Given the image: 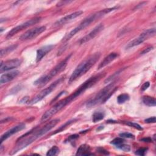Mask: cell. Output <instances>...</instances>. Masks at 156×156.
<instances>
[{
  "mask_svg": "<svg viewBox=\"0 0 156 156\" xmlns=\"http://www.w3.org/2000/svg\"><path fill=\"white\" fill-rule=\"evenodd\" d=\"M116 147L119 149H120L121 150L124 151V152H129L131 149L130 146L128 144H126L124 143H122L118 146H116Z\"/></svg>",
  "mask_w": 156,
  "mask_h": 156,
  "instance_id": "cell-27",
  "label": "cell"
},
{
  "mask_svg": "<svg viewBox=\"0 0 156 156\" xmlns=\"http://www.w3.org/2000/svg\"><path fill=\"white\" fill-rule=\"evenodd\" d=\"M17 45H12L8 47H6L5 48H3L1 50V57H3L5 56L8 55L14 50H15L17 48Z\"/></svg>",
  "mask_w": 156,
  "mask_h": 156,
  "instance_id": "cell-20",
  "label": "cell"
},
{
  "mask_svg": "<svg viewBox=\"0 0 156 156\" xmlns=\"http://www.w3.org/2000/svg\"><path fill=\"white\" fill-rule=\"evenodd\" d=\"M105 116L104 112L102 111H97L95 112L92 116V120L94 123H96L98 121H99L104 119Z\"/></svg>",
  "mask_w": 156,
  "mask_h": 156,
  "instance_id": "cell-21",
  "label": "cell"
},
{
  "mask_svg": "<svg viewBox=\"0 0 156 156\" xmlns=\"http://www.w3.org/2000/svg\"><path fill=\"white\" fill-rule=\"evenodd\" d=\"M104 26L103 24H99V25L96 26L90 33H88L87 35H86L85 37H84L79 40V44L82 45L93 39L96 36H98V34H99L104 29Z\"/></svg>",
  "mask_w": 156,
  "mask_h": 156,
  "instance_id": "cell-12",
  "label": "cell"
},
{
  "mask_svg": "<svg viewBox=\"0 0 156 156\" xmlns=\"http://www.w3.org/2000/svg\"><path fill=\"white\" fill-rule=\"evenodd\" d=\"M76 155H94L93 153H90V147L87 144H82L78 148L77 152L76 154Z\"/></svg>",
  "mask_w": 156,
  "mask_h": 156,
  "instance_id": "cell-18",
  "label": "cell"
},
{
  "mask_svg": "<svg viewBox=\"0 0 156 156\" xmlns=\"http://www.w3.org/2000/svg\"><path fill=\"white\" fill-rule=\"evenodd\" d=\"M124 143V140L121 137V138L118 137V138H116L114 140H113L111 142V144L115 145V146H118Z\"/></svg>",
  "mask_w": 156,
  "mask_h": 156,
  "instance_id": "cell-28",
  "label": "cell"
},
{
  "mask_svg": "<svg viewBox=\"0 0 156 156\" xmlns=\"http://www.w3.org/2000/svg\"><path fill=\"white\" fill-rule=\"evenodd\" d=\"M71 2H68V1H66V2H59L58 4H57V6H63L64 5L65 3H71Z\"/></svg>",
  "mask_w": 156,
  "mask_h": 156,
  "instance_id": "cell-37",
  "label": "cell"
},
{
  "mask_svg": "<svg viewBox=\"0 0 156 156\" xmlns=\"http://www.w3.org/2000/svg\"><path fill=\"white\" fill-rule=\"evenodd\" d=\"M40 20H41V18H40V17L34 18V19H31V20L26 22L25 23H23L14 28L8 33V34L6 36V39H10V38L14 36H15L16 34H17V33H19V32L23 31V29H26L27 28H28L31 26L37 24V23H39L40 21Z\"/></svg>",
  "mask_w": 156,
  "mask_h": 156,
  "instance_id": "cell-9",
  "label": "cell"
},
{
  "mask_svg": "<svg viewBox=\"0 0 156 156\" xmlns=\"http://www.w3.org/2000/svg\"><path fill=\"white\" fill-rule=\"evenodd\" d=\"M130 99V97L128 94L127 93H123L120 95L117 98V102L118 104H123L125 102L129 101Z\"/></svg>",
  "mask_w": 156,
  "mask_h": 156,
  "instance_id": "cell-22",
  "label": "cell"
},
{
  "mask_svg": "<svg viewBox=\"0 0 156 156\" xmlns=\"http://www.w3.org/2000/svg\"><path fill=\"white\" fill-rule=\"evenodd\" d=\"M144 122L146 123H155V117L152 116V117L149 118L147 119H146L144 120Z\"/></svg>",
  "mask_w": 156,
  "mask_h": 156,
  "instance_id": "cell-31",
  "label": "cell"
},
{
  "mask_svg": "<svg viewBox=\"0 0 156 156\" xmlns=\"http://www.w3.org/2000/svg\"><path fill=\"white\" fill-rule=\"evenodd\" d=\"M82 14H83V12L82 11H76L72 14H70L69 15H67V16L64 17L63 18L59 19V20H57L54 24V26H61L64 25L70 22L71 21L73 20L76 18L81 16Z\"/></svg>",
  "mask_w": 156,
  "mask_h": 156,
  "instance_id": "cell-13",
  "label": "cell"
},
{
  "mask_svg": "<svg viewBox=\"0 0 156 156\" xmlns=\"http://www.w3.org/2000/svg\"><path fill=\"white\" fill-rule=\"evenodd\" d=\"M19 74L20 71L17 70L5 73L1 76V78H0V83H1V84L8 83L16 78Z\"/></svg>",
  "mask_w": 156,
  "mask_h": 156,
  "instance_id": "cell-16",
  "label": "cell"
},
{
  "mask_svg": "<svg viewBox=\"0 0 156 156\" xmlns=\"http://www.w3.org/2000/svg\"><path fill=\"white\" fill-rule=\"evenodd\" d=\"M54 47V45H49L44 46L37 51L36 62H40L48 53H50Z\"/></svg>",
  "mask_w": 156,
  "mask_h": 156,
  "instance_id": "cell-15",
  "label": "cell"
},
{
  "mask_svg": "<svg viewBox=\"0 0 156 156\" xmlns=\"http://www.w3.org/2000/svg\"><path fill=\"white\" fill-rule=\"evenodd\" d=\"M147 148L146 147H142V148H140L138 150L136 151V152H135V154L136 155H140V156H144L145 155L146 152H147Z\"/></svg>",
  "mask_w": 156,
  "mask_h": 156,
  "instance_id": "cell-29",
  "label": "cell"
},
{
  "mask_svg": "<svg viewBox=\"0 0 156 156\" xmlns=\"http://www.w3.org/2000/svg\"><path fill=\"white\" fill-rule=\"evenodd\" d=\"M22 62V61L19 59H13L5 62H2L1 66H0V71L2 73L16 68L21 65Z\"/></svg>",
  "mask_w": 156,
  "mask_h": 156,
  "instance_id": "cell-11",
  "label": "cell"
},
{
  "mask_svg": "<svg viewBox=\"0 0 156 156\" xmlns=\"http://www.w3.org/2000/svg\"><path fill=\"white\" fill-rule=\"evenodd\" d=\"M142 101H143V104L148 107L155 106V105H156L155 99L153 97H151L149 96H145L143 97Z\"/></svg>",
  "mask_w": 156,
  "mask_h": 156,
  "instance_id": "cell-19",
  "label": "cell"
},
{
  "mask_svg": "<svg viewBox=\"0 0 156 156\" xmlns=\"http://www.w3.org/2000/svg\"><path fill=\"white\" fill-rule=\"evenodd\" d=\"M65 76H62L59 78L57 80L52 83L49 87L42 90L38 95H37L34 98H33L29 102V104L33 105L43 99L47 96L50 95L59 84H61L65 80Z\"/></svg>",
  "mask_w": 156,
  "mask_h": 156,
  "instance_id": "cell-7",
  "label": "cell"
},
{
  "mask_svg": "<svg viewBox=\"0 0 156 156\" xmlns=\"http://www.w3.org/2000/svg\"><path fill=\"white\" fill-rule=\"evenodd\" d=\"M152 49H153L152 47H149V48H146V49H144V50L141 53V54L143 55V54H147V53H149L150 51H151Z\"/></svg>",
  "mask_w": 156,
  "mask_h": 156,
  "instance_id": "cell-35",
  "label": "cell"
},
{
  "mask_svg": "<svg viewBox=\"0 0 156 156\" xmlns=\"http://www.w3.org/2000/svg\"><path fill=\"white\" fill-rule=\"evenodd\" d=\"M119 56L118 53H112L109 54L107 56H106L104 60L99 64L98 69L100 70L101 68H103L104 67H106L109 64H110L112 62H113L114 60H115Z\"/></svg>",
  "mask_w": 156,
  "mask_h": 156,
  "instance_id": "cell-17",
  "label": "cell"
},
{
  "mask_svg": "<svg viewBox=\"0 0 156 156\" xmlns=\"http://www.w3.org/2000/svg\"><path fill=\"white\" fill-rule=\"evenodd\" d=\"M140 141H143V142H146V143H151L152 141V139L150 137H145L140 140Z\"/></svg>",
  "mask_w": 156,
  "mask_h": 156,
  "instance_id": "cell-36",
  "label": "cell"
},
{
  "mask_svg": "<svg viewBox=\"0 0 156 156\" xmlns=\"http://www.w3.org/2000/svg\"><path fill=\"white\" fill-rule=\"evenodd\" d=\"M76 121H77L76 119H73V120H70V121L66 122L64 125H62V126H61L57 130H56L55 132L53 133V134H56V133H58V132H60L62 131L63 130H65L67 127H68L70 125H71V124H73V123H75V122Z\"/></svg>",
  "mask_w": 156,
  "mask_h": 156,
  "instance_id": "cell-23",
  "label": "cell"
},
{
  "mask_svg": "<svg viewBox=\"0 0 156 156\" xmlns=\"http://www.w3.org/2000/svg\"><path fill=\"white\" fill-rule=\"evenodd\" d=\"M149 85H150V84H149V82H146L145 83H144V84H143V85L141 86V91H144V90H146L149 87Z\"/></svg>",
  "mask_w": 156,
  "mask_h": 156,
  "instance_id": "cell-32",
  "label": "cell"
},
{
  "mask_svg": "<svg viewBox=\"0 0 156 156\" xmlns=\"http://www.w3.org/2000/svg\"><path fill=\"white\" fill-rule=\"evenodd\" d=\"M28 98L29 97H24L22 99V101H21V102H27V101L28 100Z\"/></svg>",
  "mask_w": 156,
  "mask_h": 156,
  "instance_id": "cell-38",
  "label": "cell"
},
{
  "mask_svg": "<svg viewBox=\"0 0 156 156\" xmlns=\"http://www.w3.org/2000/svg\"><path fill=\"white\" fill-rule=\"evenodd\" d=\"M79 137V135H76V134H75V135H71L69 137V138H68V140L70 141H72L76 139H77Z\"/></svg>",
  "mask_w": 156,
  "mask_h": 156,
  "instance_id": "cell-34",
  "label": "cell"
},
{
  "mask_svg": "<svg viewBox=\"0 0 156 156\" xmlns=\"http://www.w3.org/2000/svg\"><path fill=\"white\" fill-rule=\"evenodd\" d=\"M104 74H99L98 75L93 76L87 80L84 84H82L74 93L68 96V97L59 101L56 104H54L51 108L48 109L45 113L42 115L41 121H45L50 118L53 115H56L64 108H65L67 105L70 104L72 101H75L78 97L84 93L85 91L90 88L91 87L96 84L102 77L104 76Z\"/></svg>",
  "mask_w": 156,
  "mask_h": 156,
  "instance_id": "cell-1",
  "label": "cell"
},
{
  "mask_svg": "<svg viewBox=\"0 0 156 156\" xmlns=\"http://www.w3.org/2000/svg\"><path fill=\"white\" fill-rule=\"evenodd\" d=\"M25 124L23 123H21L19 124L14 127H13L12 128H11V129L8 130L7 132H6L3 135H2L1 137V139H0V141H1V143L2 144V143L5 141L6 140H7L8 138H9V137H11L12 135H13L14 134L17 133L18 132L22 130L23 129H24L25 128Z\"/></svg>",
  "mask_w": 156,
  "mask_h": 156,
  "instance_id": "cell-14",
  "label": "cell"
},
{
  "mask_svg": "<svg viewBox=\"0 0 156 156\" xmlns=\"http://www.w3.org/2000/svg\"><path fill=\"white\" fill-rule=\"evenodd\" d=\"M120 137L121 138H134V135L128 132H124V133H121L119 134Z\"/></svg>",
  "mask_w": 156,
  "mask_h": 156,
  "instance_id": "cell-30",
  "label": "cell"
},
{
  "mask_svg": "<svg viewBox=\"0 0 156 156\" xmlns=\"http://www.w3.org/2000/svg\"><path fill=\"white\" fill-rule=\"evenodd\" d=\"M117 8H109V9H105L103 10H101L99 12L93 13L87 17H86L80 24L78 26L73 29L71 31H70L67 35H66L63 39L62 40V42L65 43L68 42L71 38H72L73 36H75L77 33L80 32L81 31L84 29L87 26H88L91 23L93 22L101 19L104 16H105L106 14L111 12L112 11L116 9Z\"/></svg>",
  "mask_w": 156,
  "mask_h": 156,
  "instance_id": "cell-3",
  "label": "cell"
},
{
  "mask_svg": "<svg viewBox=\"0 0 156 156\" xmlns=\"http://www.w3.org/2000/svg\"><path fill=\"white\" fill-rule=\"evenodd\" d=\"M123 70H122V69H121V70H120L119 71H116V73H115L114 74H113L112 75H111L110 76H109L107 79H106V81H105V83H109V82H111L112 81H113V80L115 79V78H116L120 74V73L123 71Z\"/></svg>",
  "mask_w": 156,
  "mask_h": 156,
  "instance_id": "cell-26",
  "label": "cell"
},
{
  "mask_svg": "<svg viewBox=\"0 0 156 156\" xmlns=\"http://www.w3.org/2000/svg\"><path fill=\"white\" fill-rule=\"evenodd\" d=\"M115 82L112 81L104 88L101 89L93 98L90 99L86 104V106L88 108H91L99 102L104 103L106 102L112 95L115 92L117 88H114Z\"/></svg>",
  "mask_w": 156,
  "mask_h": 156,
  "instance_id": "cell-5",
  "label": "cell"
},
{
  "mask_svg": "<svg viewBox=\"0 0 156 156\" xmlns=\"http://www.w3.org/2000/svg\"><path fill=\"white\" fill-rule=\"evenodd\" d=\"M71 56V54L69 55L64 61L58 64L51 71H50V72L48 74L45 75L39 78L38 79H37L34 82V85L38 87H42L48 84V82H50L53 78L56 76L57 75L62 72L65 69L66 67L67 66L68 62L70 60Z\"/></svg>",
  "mask_w": 156,
  "mask_h": 156,
  "instance_id": "cell-6",
  "label": "cell"
},
{
  "mask_svg": "<svg viewBox=\"0 0 156 156\" xmlns=\"http://www.w3.org/2000/svg\"><path fill=\"white\" fill-rule=\"evenodd\" d=\"M155 34V28H151L149 29L143 33H142L139 37L137 38L133 39L131 42H130L129 43L127 44L126 46V49H130L133 47H135L136 46H138L142 43H143L145 40H146L147 39L152 37L154 36Z\"/></svg>",
  "mask_w": 156,
  "mask_h": 156,
  "instance_id": "cell-8",
  "label": "cell"
},
{
  "mask_svg": "<svg viewBox=\"0 0 156 156\" xmlns=\"http://www.w3.org/2000/svg\"><path fill=\"white\" fill-rule=\"evenodd\" d=\"M60 121L59 119H54L47 124H46L42 127L38 129L37 127L34 129L33 130L25 133L17 141L16 145L11 152V155H14L19 151L26 147L36 140L40 138L42 135L47 133L51 130Z\"/></svg>",
  "mask_w": 156,
  "mask_h": 156,
  "instance_id": "cell-2",
  "label": "cell"
},
{
  "mask_svg": "<svg viewBox=\"0 0 156 156\" xmlns=\"http://www.w3.org/2000/svg\"><path fill=\"white\" fill-rule=\"evenodd\" d=\"M46 30L45 26H40L35 28L31 29L28 30L26 33H25L23 34H22L19 39L22 41H26L29 40H32L39 35H40L42 33H43Z\"/></svg>",
  "mask_w": 156,
  "mask_h": 156,
  "instance_id": "cell-10",
  "label": "cell"
},
{
  "mask_svg": "<svg viewBox=\"0 0 156 156\" xmlns=\"http://www.w3.org/2000/svg\"><path fill=\"white\" fill-rule=\"evenodd\" d=\"M101 56L99 53H95L94 54L90 56L87 59L82 62L74 70L71 75L69 78V83L74 82L76 79H79L80 77L85 75L99 60Z\"/></svg>",
  "mask_w": 156,
  "mask_h": 156,
  "instance_id": "cell-4",
  "label": "cell"
},
{
  "mask_svg": "<svg viewBox=\"0 0 156 156\" xmlns=\"http://www.w3.org/2000/svg\"><path fill=\"white\" fill-rule=\"evenodd\" d=\"M59 151H60L59 148L56 146H54L47 152V155H48V156L56 155L59 153Z\"/></svg>",
  "mask_w": 156,
  "mask_h": 156,
  "instance_id": "cell-24",
  "label": "cell"
},
{
  "mask_svg": "<svg viewBox=\"0 0 156 156\" xmlns=\"http://www.w3.org/2000/svg\"><path fill=\"white\" fill-rule=\"evenodd\" d=\"M98 151L99 153H101V154H105V155H109V152H108L107 151L105 150V149H103V148H99V149H98Z\"/></svg>",
  "mask_w": 156,
  "mask_h": 156,
  "instance_id": "cell-33",
  "label": "cell"
},
{
  "mask_svg": "<svg viewBox=\"0 0 156 156\" xmlns=\"http://www.w3.org/2000/svg\"><path fill=\"white\" fill-rule=\"evenodd\" d=\"M124 124H125L127 126H129L130 127H134L135 129H137V130H143V127L139 125L138 124L136 123H134V122H131V121H125V122H123Z\"/></svg>",
  "mask_w": 156,
  "mask_h": 156,
  "instance_id": "cell-25",
  "label": "cell"
}]
</instances>
